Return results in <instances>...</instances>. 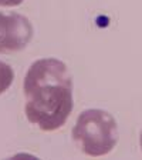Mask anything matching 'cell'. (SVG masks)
Here are the masks:
<instances>
[{
	"instance_id": "6da1fadb",
	"label": "cell",
	"mask_w": 142,
	"mask_h": 160,
	"mask_svg": "<svg viewBox=\"0 0 142 160\" xmlns=\"http://www.w3.org/2000/svg\"><path fill=\"white\" fill-rule=\"evenodd\" d=\"M24 113L43 132H54L66 124L74 107L73 80L66 63L47 57L36 60L23 80Z\"/></svg>"
},
{
	"instance_id": "7a4b0ae2",
	"label": "cell",
	"mask_w": 142,
	"mask_h": 160,
	"mask_svg": "<svg viewBox=\"0 0 142 160\" xmlns=\"http://www.w3.org/2000/svg\"><path fill=\"white\" fill-rule=\"evenodd\" d=\"M71 136L84 154L101 157L117 146L118 126L107 110L87 109L78 114Z\"/></svg>"
},
{
	"instance_id": "3957f363",
	"label": "cell",
	"mask_w": 142,
	"mask_h": 160,
	"mask_svg": "<svg viewBox=\"0 0 142 160\" xmlns=\"http://www.w3.org/2000/svg\"><path fill=\"white\" fill-rule=\"evenodd\" d=\"M33 26L26 16L0 12V53H16L33 39Z\"/></svg>"
},
{
	"instance_id": "277c9868",
	"label": "cell",
	"mask_w": 142,
	"mask_h": 160,
	"mask_svg": "<svg viewBox=\"0 0 142 160\" xmlns=\"http://www.w3.org/2000/svg\"><path fill=\"white\" fill-rule=\"evenodd\" d=\"M14 80V70L10 64L0 60V94L6 93Z\"/></svg>"
},
{
	"instance_id": "5b68a950",
	"label": "cell",
	"mask_w": 142,
	"mask_h": 160,
	"mask_svg": "<svg viewBox=\"0 0 142 160\" xmlns=\"http://www.w3.org/2000/svg\"><path fill=\"white\" fill-rule=\"evenodd\" d=\"M24 0H0V6L3 7H14L21 4Z\"/></svg>"
},
{
	"instance_id": "8992f818",
	"label": "cell",
	"mask_w": 142,
	"mask_h": 160,
	"mask_svg": "<svg viewBox=\"0 0 142 160\" xmlns=\"http://www.w3.org/2000/svg\"><path fill=\"white\" fill-rule=\"evenodd\" d=\"M139 144H141V149H142V132H141V136H139Z\"/></svg>"
}]
</instances>
